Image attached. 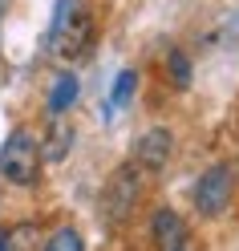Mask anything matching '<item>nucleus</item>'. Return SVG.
I'll return each instance as SVG.
<instances>
[{
  "label": "nucleus",
  "mask_w": 239,
  "mask_h": 251,
  "mask_svg": "<svg viewBox=\"0 0 239 251\" xmlns=\"http://www.w3.org/2000/svg\"><path fill=\"white\" fill-rule=\"evenodd\" d=\"M93 45V12L89 0H57L53 4V25H49V49L65 61L85 57Z\"/></svg>",
  "instance_id": "1"
},
{
  "label": "nucleus",
  "mask_w": 239,
  "mask_h": 251,
  "mask_svg": "<svg viewBox=\"0 0 239 251\" xmlns=\"http://www.w3.org/2000/svg\"><path fill=\"white\" fill-rule=\"evenodd\" d=\"M0 175L12 186H33L41 178V138L33 126H17L0 146Z\"/></svg>",
  "instance_id": "2"
},
{
  "label": "nucleus",
  "mask_w": 239,
  "mask_h": 251,
  "mask_svg": "<svg viewBox=\"0 0 239 251\" xmlns=\"http://www.w3.org/2000/svg\"><path fill=\"white\" fill-rule=\"evenodd\" d=\"M138 199H142V175H138V166H134V162H122L114 175H109L106 191H102V207H98L102 223H106L109 231L126 227V219L134 215Z\"/></svg>",
  "instance_id": "3"
},
{
  "label": "nucleus",
  "mask_w": 239,
  "mask_h": 251,
  "mask_svg": "<svg viewBox=\"0 0 239 251\" xmlns=\"http://www.w3.org/2000/svg\"><path fill=\"white\" fill-rule=\"evenodd\" d=\"M231 191H235V178H231V166L227 162H215L195 186V211L203 219H219L223 211L231 207Z\"/></svg>",
  "instance_id": "4"
},
{
  "label": "nucleus",
  "mask_w": 239,
  "mask_h": 251,
  "mask_svg": "<svg viewBox=\"0 0 239 251\" xmlns=\"http://www.w3.org/2000/svg\"><path fill=\"white\" fill-rule=\"evenodd\" d=\"M170 150H174V134L166 130V126H154V130H146V134L138 138V146H134V166L154 175V170L166 166Z\"/></svg>",
  "instance_id": "5"
},
{
  "label": "nucleus",
  "mask_w": 239,
  "mask_h": 251,
  "mask_svg": "<svg viewBox=\"0 0 239 251\" xmlns=\"http://www.w3.org/2000/svg\"><path fill=\"white\" fill-rule=\"evenodd\" d=\"M150 239L162 247V251L183 247V239H186V223L179 219V211H174V207H158V211L150 215Z\"/></svg>",
  "instance_id": "6"
},
{
  "label": "nucleus",
  "mask_w": 239,
  "mask_h": 251,
  "mask_svg": "<svg viewBox=\"0 0 239 251\" xmlns=\"http://www.w3.org/2000/svg\"><path fill=\"white\" fill-rule=\"evenodd\" d=\"M69 150H73V126L65 122V114H57L49 122V130H45V138H41V158L45 162H61Z\"/></svg>",
  "instance_id": "7"
},
{
  "label": "nucleus",
  "mask_w": 239,
  "mask_h": 251,
  "mask_svg": "<svg viewBox=\"0 0 239 251\" xmlns=\"http://www.w3.org/2000/svg\"><path fill=\"white\" fill-rule=\"evenodd\" d=\"M77 93H81V81H77L73 73H57L53 77V89H49V118L69 114L73 101H77Z\"/></svg>",
  "instance_id": "8"
},
{
  "label": "nucleus",
  "mask_w": 239,
  "mask_h": 251,
  "mask_svg": "<svg viewBox=\"0 0 239 251\" xmlns=\"http://www.w3.org/2000/svg\"><path fill=\"white\" fill-rule=\"evenodd\" d=\"M166 69H170L174 89H186V85H190V57H186L183 49H170V53H166Z\"/></svg>",
  "instance_id": "9"
},
{
  "label": "nucleus",
  "mask_w": 239,
  "mask_h": 251,
  "mask_svg": "<svg viewBox=\"0 0 239 251\" xmlns=\"http://www.w3.org/2000/svg\"><path fill=\"white\" fill-rule=\"evenodd\" d=\"M134 89H138V73L134 69H122L114 77V98H109V105H126V101L134 98Z\"/></svg>",
  "instance_id": "10"
},
{
  "label": "nucleus",
  "mask_w": 239,
  "mask_h": 251,
  "mask_svg": "<svg viewBox=\"0 0 239 251\" xmlns=\"http://www.w3.org/2000/svg\"><path fill=\"white\" fill-rule=\"evenodd\" d=\"M45 251H85V239L73 227H61V231H53V239L45 243Z\"/></svg>",
  "instance_id": "11"
},
{
  "label": "nucleus",
  "mask_w": 239,
  "mask_h": 251,
  "mask_svg": "<svg viewBox=\"0 0 239 251\" xmlns=\"http://www.w3.org/2000/svg\"><path fill=\"white\" fill-rule=\"evenodd\" d=\"M0 251H8V235L4 231H0Z\"/></svg>",
  "instance_id": "12"
},
{
  "label": "nucleus",
  "mask_w": 239,
  "mask_h": 251,
  "mask_svg": "<svg viewBox=\"0 0 239 251\" xmlns=\"http://www.w3.org/2000/svg\"><path fill=\"white\" fill-rule=\"evenodd\" d=\"M174 251H183V247H174Z\"/></svg>",
  "instance_id": "13"
}]
</instances>
